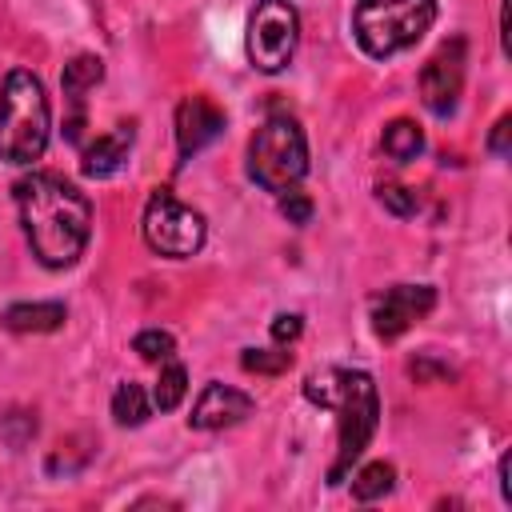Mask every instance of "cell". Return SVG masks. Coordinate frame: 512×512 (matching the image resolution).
Wrapping results in <instances>:
<instances>
[{"instance_id": "1", "label": "cell", "mask_w": 512, "mask_h": 512, "mask_svg": "<svg viewBox=\"0 0 512 512\" xmlns=\"http://www.w3.org/2000/svg\"><path fill=\"white\" fill-rule=\"evenodd\" d=\"M12 192H16V208H20V224H24L32 256L44 268L76 264L92 232L88 196L56 172H32L16 180Z\"/></svg>"}, {"instance_id": "2", "label": "cell", "mask_w": 512, "mask_h": 512, "mask_svg": "<svg viewBox=\"0 0 512 512\" xmlns=\"http://www.w3.org/2000/svg\"><path fill=\"white\" fill-rule=\"evenodd\" d=\"M308 400L324 404V408H336L340 412V452H336V464L328 468V480L340 484L344 472L360 460V452L368 448L372 432H376V420H380V396H376V384L368 372H348V368H336L328 376H312L308 380Z\"/></svg>"}, {"instance_id": "3", "label": "cell", "mask_w": 512, "mask_h": 512, "mask_svg": "<svg viewBox=\"0 0 512 512\" xmlns=\"http://www.w3.org/2000/svg\"><path fill=\"white\" fill-rule=\"evenodd\" d=\"M48 132H52V112L44 84L24 68L8 72L0 88V160L16 168L36 164L48 148Z\"/></svg>"}, {"instance_id": "4", "label": "cell", "mask_w": 512, "mask_h": 512, "mask_svg": "<svg viewBox=\"0 0 512 512\" xmlns=\"http://www.w3.org/2000/svg\"><path fill=\"white\" fill-rule=\"evenodd\" d=\"M436 20V0H356L352 32L356 44L384 60L412 48Z\"/></svg>"}, {"instance_id": "5", "label": "cell", "mask_w": 512, "mask_h": 512, "mask_svg": "<svg viewBox=\"0 0 512 512\" xmlns=\"http://www.w3.org/2000/svg\"><path fill=\"white\" fill-rule=\"evenodd\" d=\"M308 172V140L292 116H268L248 144V176L268 192H288Z\"/></svg>"}, {"instance_id": "6", "label": "cell", "mask_w": 512, "mask_h": 512, "mask_svg": "<svg viewBox=\"0 0 512 512\" xmlns=\"http://www.w3.org/2000/svg\"><path fill=\"white\" fill-rule=\"evenodd\" d=\"M144 244L160 256H172V260H184V256H196L204 248V216L188 204H180L172 192H156L144 208Z\"/></svg>"}, {"instance_id": "7", "label": "cell", "mask_w": 512, "mask_h": 512, "mask_svg": "<svg viewBox=\"0 0 512 512\" xmlns=\"http://www.w3.org/2000/svg\"><path fill=\"white\" fill-rule=\"evenodd\" d=\"M300 16L288 0H260L248 16V60L260 72H280L296 56Z\"/></svg>"}, {"instance_id": "8", "label": "cell", "mask_w": 512, "mask_h": 512, "mask_svg": "<svg viewBox=\"0 0 512 512\" xmlns=\"http://www.w3.org/2000/svg\"><path fill=\"white\" fill-rule=\"evenodd\" d=\"M464 88V40H448L420 68V100L432 116H448Z\"/></svg>"}, {"instance_id": "9", "label": "cell", "mask_w": 512, "mask_h": 512, "mask_svg": "<svg viewBox=\"0 0 512 512\" xmlns=\"http://www.w3.org/2000/svg\"><path fill=\"white\" fill-rule=\"evenodd\" d=\"M436 304V292L428 284H396L380 296L376 312H372V328L380 340H396L404 328H412L420 316H428Z\"/></svg>"}, {"instance_id": "10", "label": "cell", "mask_w": 512, "mask_h": 512, "mask_svg": "<svg viewBox=\"0 0 512 512\" xmlns=\"http://www.w3.org/2000/svg\"><path fill=\"white\" fill-rule=\"evenodd\" d=\"M220 132H224V112L208 96H188L176 108V144L184 160L196 156L204 144H212Z\"/></svg>"}, {"instance_id": "11", "label": "cell", "mask_w": 512, "mask_h": 512, "mask_svg": "<svg viewBox=\"0 0 512 512\" xmlns=\"http://www.w3.org/2000/svg\"><path fill=\"white\" fill-rule=\"evenodd\" d=\"M248 412H252V396H244L240 388H228V384H208L200 392V400L192 404L188 424L200 432H216V428L240 424Z\"/></svg>"}, {"instance_id": "12", "label": "cell", "mask_w": 512, "mask_h": 512, "mask_svg": "<svg viewBox=\"0 0 512 512\" xmlns=\"http://www.w3.org/2000/svg\"><path fill=\"white\" fill-rule=\"evenodd\" d=\"M128 144H132V128H128V124L112 128L108 136H96V140L84 148V160H80L84 176H96V180L112 176V172L128 160Z\"/></svg>"}, {"instance_id": "13", "label": "cell", "mask_w": 512, "mask_h": 512, "mask_svg": "<svg viewBox=\"0 0 512 512\" xmlns=\"http://www.w3.org/2000/svg\"><path fill=\"white\" fill-rule=\"evenodd\" d=\"M64 304H12L0 312V324L8 332H56L64 324Z\"/></svg>"}, {"instance_id": "14", "label": "cell", "mask_w": 512, "mask_h": 512, "mask_svg": "<svg viewBox=\"0 0 512 512\" xmlns=\"http://www.w3.org/2000/svg\"><path fill=\"white\" fill-rule=\"evenodd\" d=\"M100 80H104V64H100V56H76L72 64H64V76H60L64 96H68L72 104H80L84 92L96 88Z\"/></svg>"}, {"instance_id": "15", "label": "cell", "mask_w": 512, "mask_h": 512, "mask_svg": "<svg viewBox=\"0 0 512 512\" xmlns=\"http://www.w3.org/2000/svg\"><path fill=\"white\" fill-rule=\"evenodd\" d=\"M380 144H384V152H388L392 160L408 164V160H416V156L424 152V132H420L412 120H392V124L384 128Z\"/></svg>"}, {"instance_id": "16", "label": "cell", "mask_w": 512, "mask_h": 512, "mask_svg": "<svg viewBox=\"0 0 512 512\" xmlns=\"http://www.w3.org/2000/svg\"><path fill=\"white\" fill-rule=\"evenodd\" d=\"M148 412H152V400H148V392L140 388V384H120L116 392H112V416H116V424H124V428H136V424H144L148 420Z\"/></svg>"}, {"instance_id": "17", "label": "cell", "mask_w": 512, "mask_h": 512, "mask_svg": "<svg viewBox=\"0 0 512 512\" xmlns=\"http://www.w3.org/2000/svg\"><path fill=\"white\" fill-rule=\"evenodd\" d=\"M392 480H396V468L388 460H372L352 476V496L356 500H380L384 492H392Z\"/></svg>"}, {"instance_id": "18", "label": "cell", "mask_w": 512, "mask_h": 512, "mask_svg": "<svg viewBox=\"0 0 512 512\" xmlns=\"http://www.w3.org/2000/svg\"><path fill=\"white\" fill-rule=\"evenodd\" d=\"M184 392H188V372H184L180 364H168V368L160 372L156 388H152V404H156L160 412H172V408L184 400Z\"/></svg>"}, {"instance_id": "19", "label": "cell", "mask_w": 512, "mask_h": 512, "mask_svg": "<svg viewBox=\"0 0 512 512\" xmlns=\"http://www.w3.org/2000/svg\"><path fill=\"white\" fill-rule=\"evenodd\" d=\"M132 352L148 364H160V360H172L176 356V340L172 332H160V328H144L136 340H132Z\"/></svg>"}, {"instance_id": "20", "label": "cell", "mask_w": 512, "mask_h": 512, "mask_svg": "<svg viewBox=\"0 0 512 512\" xmlns=\"http://www.w3.org/2000/svg\"><path fill=\"white\" fill-rule=\"evenodd\" d=\"M240 364L248 372H264V376H276V372H288L292 368V352H272V348H244Z\"/></svg>"}, {"instance_id": "21", "label": "cell", "mask_w": 512, "mask_h": 512, "mask_svg": "<svg viewBox=\"0 0 512 512\" xmlns=\"http://www.w3.org/2000/svg\"><path fill=\"white\" fill-rule=\"evenodd\" d=\"M376 196H380V204H384L392 216H412V212H416V192L404 188V184H380Z\"/></svg>"}, {"instance_id": "22", "label": "cell", "mask_w": 512, "mask_h": 512, "mask_svg": "<svg viewBox=\"0 0 512 512\" xmlns=\"http://www.w3.org/2000/svg\"><path fill=\"white\" fill-rule=\"evenodd\" d=\"M280 212H284L292 224H308V216H312V200H308L304 192L288 188V196L280 192Z\"/></svg>"}, {"instance_id": "23", "label": "cell", "mask_w": 512, "mask_h": 512, "mask_svg": "<svg viewBox=\"0 0 512 512\" xmlns=\"http://www.w3.org/2000/svg\"><path fill=\"white\" fill-rule=\"evenodd\" d=\"M300 328H304V324H300L296 312H280V316L272 320V340H276V344H292V340L300 336Z\"/></svg>"}, {"instance_id": "24", "label": "cell", "mask_w": 512, "mask_h": 512, "mask_svg": "<svg viewBox=\"0 0 512 512\" xmlns=\"http://www.w3.org/2000/svg\"><path fill=\"white\" fill-rule=\"evenodd\" d=\"M508 132H512V120H508V116H500V120H496V128H492V136H488V148H492L496 156H508Z\"/></svg>"}]
</instances>
